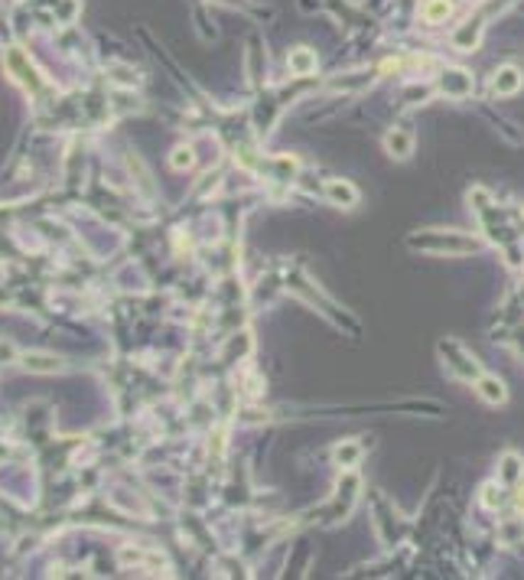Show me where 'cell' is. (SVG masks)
Here are the masks:
<instances>
[{"label":"cell","instance_id":"cell-8","mask_svg":"<svg viewBox=\"0 0 524 580\" xmlns=\"http://www.w3.org/2000/svg\"><path fill=\"white\" fill-rule=\"evenodd\" d=\"M287 65H290L293 75H309V72H316V53L306 46H296L287 56Z\"/></svg>","mask_w":524,"mask_h":580},{"label":"cell","instance_id":"cell-3","mask_svg":"<svg viewBox=\"0 0 524 580\" xmlns=\"http://www.w3.org/2000/svg\"><path fill=\"white\" fill-rule=\"evenodd\" d=\"M439 92L449 98H466L472 92V75L466 69H447L439 75Z\"/></svg>","mask_w":524,"mask_h":580},{"label":"cell","instance_id":"cell-9","mask_svg":"<svg viewBox=\"0 0 524 580\" xmlns=\"http://www.w3.org/2000/svg\"><path fill=\"white\" fill-rule=\"evenodd\" d=\"M332 457H336V463L346 466V470H352L358 460H362V443H355V441H342L339 447L332 450Z\"/></svg>","mask_w":524,"mask_h":580},{"label":"cell","instance_id":"cell-7","mask_svg":"<svg viewBox=\"0 0 524 580\" xmlns=\"http://www.w3.org/2000/svg\"><path fill=\"white\" fill-rule=\"evenodd\" d=\"M476 391L482 401L488 404H505V398H508V391H505V381L495 379V375H478L476 379Z\"/></svg>","mask_w":524,"mask_h":580},{"label":"cell","instance_id":"cell-10","mask_svg":"<svg viewBox=\"0 0 524 580\" xmlns=\"http://www.w3.org/2000/svg\"><path fill=\"white\" fill-rule=\"evenodd\" d=\"M449 10H453V4H449V0H427L420 14H424L427 23H443V20L449 16Z\"/></svg>","mask_w":524,"mask_h":580},{"label":"cell","instance_id":"cell-5","mask_svg":"<svg viewBox=\"0 0 524 580\" xmlns=\"http://www.w3.org/2000/svg\"><path fill=\"white\" fill-rule=\"evenodd\" d=\"M521 85H524V75H521L518 65H501V69L495 72V78H492V92L495 95H515Z\"/></svg>","mask_w":524,"mask_h":580},{"label":"cell","instance_id":"cell-2","mask_svg":"<svg viewBox=\"0 0 524 580\" xmlns=\"http://www.w3.org/2000/svg\"><path fill=\"white\" fill-rule=\"evenodd\" d=\"M410 245H414V248H430V251H449V255H466V251H478V248H482V241H478V238H466V235H459V232H449L447 238H439V241L410 238Z\"/></svg>","mask_w":524,"mask_h":580},{"label":"cell","instance_id":"cell-4","mask_svg":"<svg viewBox=\"0 0 524 580\" xmlns=\"http://www.w3.org/2000/svg\"><path fill=\"white\" fill-rule=\"evenodd\" d=\"M326 196H329V202L342 206V209L358 206V189H355L348 179H329V183H326Z\"/></svg>","mask_w":524,"mask_h":580},{"label":"cell","instance_id":"cell-11","mask_svg":"<svg viewBox=\"0 0 524 580\" xmlns=\"http://www.w3.org/2000/svg\"><path fill=\"white\" fill-rule=\"evenodd\" d=\"M23 365L30 371H59V359L43 356V352H30V356H23Z\"/></svg>","mask_w":524,"mask_h":580},{"label":"cell","instance_id":"cell-13","mask_svg":"<svg viewBox=\"0 0 524 580\" xmlns=\"http://www.w3.org/2000/svg\"><path fill=\"white\" fill-rule=\"evenodd\" d=\"M193 163H196L193 147H176V150H173V157H170V167H173V170H189Z\"/></svg>","mask_w":524,"mask_h":580},{"label":"cell","instance_id":"cell-1","mask_svg":"<svg viewBox=\"0 0 524 580\" xmlns=\"http://www.w3.org/2000/svg\"><path fill=\"white\" fill-rule=\"evenodd\" d=\"M439 352L447 359V369L453 371L456 379H466V381H476L482 375V365L476 362V356H469L459 342H439Z\"/></svg>","mask_w":524,"mask_h":580},{"label":"cell","instance_id":"cell-14","mask_svg":"<svg viewBox=\"0 0 524 580\" xmlns=\"http://www.w3.org/2000/svg\"><path fill=\"white\" fill-rule=\"evenodd\" d=\"M501 502V492H495V483H488V486H482V505H488V509H495V505Z\"/></svg>","mask_w":524,"mask_h":580},{"label":"cell","instance_id":"cell-15","mask_svg":"<svg viewBox=\"0 0 524 580\" xmlns=\"http://www.w3.org/2000/svg\"><path fill=\"white\" fill-rule=\"evenodd\" d=\"M515 509H518V512H524V489H518V495H515Z\"/></svg>","mask_w":524,"mask_h":580},{"label":"cell","instance_id":"cell-6","mask_svg":"<svg viewBox=\"0 0 524 580\" xmlns=\"http://www.w3.org/2000/svg\"><path fill=\"white\" fill-rule=\"evenodd\" d=\"M385 147H387V154H391V157H397V160H407V157L414 154V134L404 131V127H394V131H387Z\"/></svg>","mask_w":524,"mask_h":580},{"label":"cell","instance_id":"cell-12","mask_svg":"<svg viewBox=\"0 0 524 580\" xmlns=\"http://www.w3.org/2000/svg\"><path fill=\"white\" fill-rule=\"evenodd\" d=\"M501 480L505 483L521 480V457H518V453H505V457H501Z\"/></svg>","mask_w":524,"mask_h":580},{"label":"cell","instance_id":"cell-16","mask_svg":"<svg viewBox=\"0 0 524 580\" xmlns=\"http://www.w3.org/2000/svg\"><path fill=\"white\" fill-rule=\"evenodd\" d=\"M521 297H524V287H521Z\"/></svg>","mask_w":524,"mask_h":580}]
</instances>
